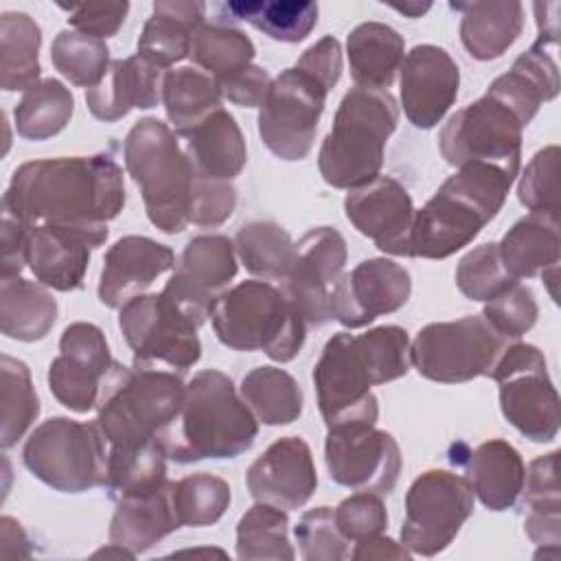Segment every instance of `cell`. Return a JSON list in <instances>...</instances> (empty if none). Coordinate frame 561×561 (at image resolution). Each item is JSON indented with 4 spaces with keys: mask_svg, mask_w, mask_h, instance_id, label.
<instances>
[{
    "mask_svg": "<svg viewBox=\"0 0 561 561\" xmlns=\"http://www.w3.org/2000/svg\"><path fill=\"white\" fill-rule=\"evenodd\" d=\"M125 206L123 169L107 153L42 158L20 164L2 206L31 228L61 226L110 234Z\"/></svg>",
    "mask_w": 561,
    "mask_h": 561,
    "instance_id": "obj_1",
    "label": "cell"
},
{
    "mask_svg": "<svg viewBox=\"0 0 561 561\" xmlns=\"http://www.w3.org/2000/svg\"><path fill=\"white\" fill-rule=\"evenodd\" d=\"M259 434V421L237 392L232 379L208 368L186 383L173 421L158 432L167 458L175 462L237 458Z\"/></svg>",
    "mask_w": 561,
    "mask_h": 561,
    "instance_id": "obj_2",
    "label": "cell"
},
{
    "mask_svg": "<svg viewBox=\"0 0 561 561\" xmlns=\"http://www.w3.org/2000/svg\"><path fill=\"white\" fill-rule=\"evenodd\" d=\"M515 175L500 167L471 162L458 167L438 191L414 210L410 256L447 259L469 245L502 210Z\"/></svg>",
    "mask_w": 561,
    "mask_h": 561,
    "instance_id": "obj_3",
    "label": "cell"
},
{
    "mask_svg": "<svg viewBox=\"0 0 561 561\" xmlns=\"http://www.w3.org/2000/svg\"><path fill=\"white\" fill-rule=\"evenodd\" d=\"M399 123V105L388 90L351 88L333 116L318 153L322 180L333 188L373 182L383 167L388 138Z\"/></svg>",
    "mask_w": 561,
    "mask_h": 561,
    "instance_id": "obj_4",
    "label": "cell"
},
{
    "mask_svg": "<svg viewBox=\"0 0 561 561\" xmlns=\"http://www.w3.org/2000/svg\"><path fill=\"white\" fill-rule=\"evenodd\" d=\"M123 153L149 221L167 234L182 232L188 226V197L195 175L178 134L153 116L140 118L127 131Z\"/></svg>",
    "mask_w": 561,
    "mask_h": 561,
    "instance_id": "obj_5",
    "label": "cell"
},
{
    "mask_svg": "<svg viewBox=\"0 0 561 561\" xmlns=\"http://www.w3.org/2000/svg\"><path fill=\"white\" fill-rule=\"evenodd\" d=\"M210 322L217 340L241 353L263 351L274 362H291L307 337V324L283 289L267 280H243L226 289Z\"/></svg>",
    "mask_w": 561,
    "mask_h": 561,
    "instance_id": "obj_6",
    "label": "cell"
},
{
    "mask_svg": "<svg viewBox=\"0 0 561 561\" xmlns=\"http://www.w3.org/2000/svg\"><path fill=\"white\" fill-rule=\"evenodd\" d=\"M186 383L156 366L112 364L96 405V423L107 447H129L158 438L178 414Z\"/></svg>",
    "mask_w": 561,
    "mask_h": 561,
    "instance_id": "obj_7",
    "label": "cell"
},
{
    "mask_svg": "<svg viewBox=\"0 0 561 561\" xmlns=\"http://www.w3.org/2000/svg\"><path fill=\"white\" fill-rule=\"evenodd\" d=\"M22 462L55 491L83 493L105 486L107 440L96 421L53 416L31 432L22 449Z\"/></svg>",
    "mask_w": 561,
    "mask_h": 561,
    "instance_id": "obj_8",
    "label": "cell"
},
{
    "mask_svg": "<svg viewBox=\"0 0 561 561\" xmlns=\"http://www.w3.org/2000/svg\"><path fill=\"white\" fill-rule=\"evenodd\" d=\"M506 346L508 340L478 313L425 324L410 342V362L430 381L465 383L489 377Z\"/></svg>",
    "mask_w": 561,
    "mask_h": 561,
    "instance_id": "obj_9",
    "label": "cell"
},
{
    "mask_svg": "<svg viewBox=\"0 0 561 561\" xmlns=\"http://www.w3.org/2000/svg\"><path fill=\"white\" fill-rule=\"evenodd\" d=\"M497 383L504 419L528 440L550 443L559 434V392L543 353L535 344L515 342L504 348L489 375Z\"/></svg>",
    "mask_w": 561,
    "mask_h": 561,
    "instance_id": "obj_10",
    "label": "cell"
},
{
    "mask_svg": "<svg viewBox=\"0 0 561 561\" xmlns=\"http://www.w3.org/2000/svg\"><path fill=\"white\" fill-rule=\"evenodd\" d=\"M522 129L519 118L484 92V96L449 116L438 131V151L451 167L484 162L517 178Z\"/></svg>",
    "mask_w": 561,
    "mask_h": 561,
    "instance_id": "obj_11",
    "label": "cell"
},
{
    "mask_svg": "<svg viewBox=\"0 0 561 561\" xmlns=\"http://www.w3.org/2000/svg\"><path fill=\"white\" fill-rule=\"evenodd\" d=\"M329 88L298 66L285 68L272 79L270 92L259 107V136L280 160L296 162L309 156Z\"/></svg>",
    "mask_w": 561,
    "mask_h": 561,
    "instance_id": "obj_12",
    "label": "cell"
},
{
    "mask_svg": "<svg viewBox=\"0 0 561 561\" xmlns=\"http://www.w3.org/2000/svg\"><path fill=\"white\" fill-rule=\"evenodd\" d=\"M473 513V489L447 469L421 473L405 493L401 543L421 557L443 552Z\"/></svg>",
    "mask_w": 561,
    "mask_h": 561,
    "instance_id": "obj_13",
    "label": "cell"
},
{
    "mask_svg": "<svg viewBox=\"0 0 561 561\" xmlns=\"http://www.w3.org/2000/svg\"><path fill=\"white\" fill-rule=\"evenodd\" d=\"M313 386L327 430L377 423L379 403L370 390L377 383L355 335L342 331L327 340L313 366Z\"/></svg>",
    "mask_w": 561,
    "mask_h": 561,
    "instance_id": "obj_14",
    "label": "cell"
},
{
    "mask_svg": "<svg viewBox=\"0 0 561 561\" xmlns=\"http://www.w3.org/2000/svg\"><path fill=\"white\" fill-rule=\"evenodd\" d=\"M118 329L134 353V366L164 364L186 370L202 357L197 324L160 294H142L121 307Z\"/></svg>",
    "mask_w": 561,
    "mask_h": 561,
    "instance_id": "obj_15",
    "label": "cell"
},
{
    "mask_svg": "<svg viewBox=\"0 0 561 561\" xmlns=\"http://www.w3.org/2000/svg\"><path fill=\"white\" fill-rule=\"evenodd\" d=\"M346 256V241L331 226L311 228L296 241L283 291L305 324L322 327L333 320V294L344 276Z\"/></svg>",
    "mask_w": 561,
    "mask_h": 561,
    "instance_id": "obj_16",
    "label": "cell"
},
{
    "mask_svg": "<svg viewBox=\"0 0 561 561\" xmlns=\"http://www.w3.org/2000/svg\"><path fill=\"white\" fill-rule=\"evenodd\" d=\"M324 462L335 484L388 495L401 473V449L386 430H377L375 425H342L327 434Z\"/></svg>",
    "mask_w": 561,
    "mask_h": 561,
    "instance_id": "obj_17",
    "label": "cell"
},
{
    "mask_svg": "<svg viewBox=\"0 0 561 561\" xmlns=\"http://www.w3.org/2000/svg\"><path fill=\"white\" fill-rule=\"evenodd\" d=\"M234 276V243L224 234H199L184 245L162 296L202 327Z\"/></svg>",
    "mask_w": 561,
    "mask_h": 561,
    "instance_id": "obj_18",
    "label": "cell"
},
{
    "mask_svg": "<svg viewBox=\"0 0 561 561\" xmlns=\"http://www.w3.org/2000/svg\"><path fill=\"white\" fill-rule=\"evenodd\" d=\"M114 359L105 333L92 322H72L59 337V355L48 366L50 394L70 412L99 405L103 381Z\"/></svg>",
    "mask_w": 561,
    "mask_h": 561,
    "instance_id": "obj_19",
    "label": "cell"
},
{
    "mask_svg": "<svg viewBox=\"0 0 561 561\" xmlns=\"http://www.w3.org/2000/svg\"><path fill=\"white\" fill-rule=\"evenodd\" d=\"M412 294L410 272L383 256L366 259L344 274L333 294V320L346 329H359L399 311Z\"/></svg>",
    "mask_w": 561,
    "mask_h": 561,
    "instance_id": "obj_20",
    "label": "cell"
},
{
    "mask_svg": "<svg viewBox=\"0 0 561 561\" xmlns=\"http://www.w3.org/2000/svg\"><path fill=\"white\" fill-rule=\"evenodd\" d=\"M414 210L408 188L390 175H377L344 197V215L353 228L392 256H410Z\"/></svg>",
    "mask_w": 561,
    "mask_h": 561,
    "instance_id": "obj_21",
    "label": "cell"
},
{
    "mask_svg": "<svg viewBox=\"0 0 561 561\" xmlns=\"http://www.w3.org/2000/svg\"><path fill=\"white\" fill-rule=\"evenodd\" d=\"M401 105L416 129L436 127L456 103L460 70L454 57L434 44L414 46L399 68Z\"/></svg>",
    "mask_w": 561,
    "mask_h": 561,
    "instance_id": "obj_22",
    "label": "cell"
},
{
    "mask_svg": "<svg viewBox=\"0 0 561 561\" xmlns=\"http://www.w3.org/2000/svg\"><path fill=\"white\" fill-rule=\"evenodd\" d=\"M245 484L254 502L283 511L302 508L318 486L311 447L300 436L274 440L248 467Z\"/></svg>",
    "mask_w": 561,
    "mask_h": 561,
    "instance_id": "obj_23",
    "label": "cell"
},
{
    "mask_svg": "<svg viewBox=\"0 0 561 561\" xmlns=\"http://www.w3.org/2000/svg\"><path fill=\"white\" fill-rule=\"evenodd\" d=\"M173 267L175 254L169 245L140 234L121 237L103 256L99 300L110 309H121Z\"/></svg>",
    "mask_w": 561,
    "mask_h": 561,
    "instance_id": "obj_24",
    "label": "cell"
},
{
    "mask_svg": "<svg viewBox=\"0 0 561 561\" xmlns=\"http://www.w3.org/2000/svg\"><path fill=\"white\" fill-rule=\"evenodd\" d=\"M105 239L107 234L101 232L42 224L31 232L26 265L37 283L57 291H75L83 285L90 252Z\"/></svg>",
    "mask_w": 561,
    "mask_h": 561,
    "instance_id": "obj_25",
    "label": "cell"
},
{
    "mask_svg": "<svg viewBox=\"0 0 561 561\" xmlns=\"http://www.w3.org/2000/svg\"><path fill=\"white\" fill-rule=\"evenodd\" d=\"M167 70L140 57L114 59L103 81L85 90V103L94 118L116 123L131 110H149L162 101V83Z\"/></svg>",
    "mask_w": 561,
    "mask_h": 561,
    "instance_id": "obj_26",
    "label": "cell"
},
{
    "mask_svg": "<svg viewBox=\"0 0 561 561\" xmlns=\"http://www.w3.org/2000/svg\"><path fill=\"white\" fill-rule=\"evenodd\" d=\"M502 263L506 272L522 280L541 276L550 285V294L554 291L557 270H559V217L543 215V213H528L526 217L517 219L513 228L502 237L497 243Z\"/></svg>",
    "mask_w": 561,
    "mask_h": 561,
    "instance_id": "obj_27",
    "label": "cell"
},
{
    "mask_svg": "<svg viewBox=\"0 0 561 561\" xmlns=\"http://www.w3.org/2000/svg\"><path fill=\"white\" fill-rule=\"evenodd\" d=\"M486 94L504 103L526 127L546 101L559 94V66L546 46L535 42L486 88Z\"/></svg>",
    "mask_w": 561,
    "mask_h": 561,
    "instance_id": "obj_28",
    "label": "cell"
},
{
    "mask_svg": "<svg viewBox=\"0 0 561 561\" xmlns=\"http://www.w3.org/2000/svg\"><path fill=\"white\" fill-rule=\"evenodd\" d=\"M182 138L186 140L184 153L195 178L230 182L243 171L248 162L241 127L224 107L215 110L199 125L182 134Z\"/></svg>",
    "mask_w": 561,
    "mask_h": 561,
    "instance_id": "obj_29",
    "label": "cell"
},
{
    "mask_svg": "<svg viewBox=\"0 0 561 561\" xmlns=\"http://www.w3.org/2000/svg\"><path fill=\"white\" fill-rule=\"evenodd\" d=\"M524 533L541 546L535 554L559 559L561 543V491H559V451L535 458L524 473Z\"/></svg>",
    "mask_w": 561,
    "mask_h": 561,
    "instance_id": "obj_30",
    "label": "cell"
},
{
    "mask_svg": "<svg viewBox=\"0 0 561 561\" xmlns=\"http://www.w3.org/2000/svg\"><path fill=\"white\" fill-rule=\"evenodd\" d=\"M465 469L473 495H478L489 511L500 513L517 502L526 467L522 454L508 440L491 438L480 443L467 454Z\"/></svg>",
    "mask_w": 561,
    "mask_h": 561,
    "instance_id": "obj_31",
    "label": "cell"
},
{
    "mask_svg": "<svg viewBox=\"0 0 561 561\" xmlns=\"http://www.w3.org/2000/svg\"><path fill=\"white\" fill-rule=\"evenodd\" d=\"M178 528L180 519L173 508L171 482L167 480L153 493L116 500V511L112 515L107 535L112 543L140 554Z\"/></svg>",
    "mask_w": 561,
    "mask_h": 561,
    "instance_id": "obj_32",
    "label": "cell"
},
{
    "mask_svg": "<svg viewBox=\"0 0 561 561\" xmlns=\"http://www.w3.org/2000/svg\"><path fill=\"white\" fill-rule=\"evenodd\" d=\"M206 4L197 0H158L138 37V55L167 70L191 55L193 35L204 24Z\"/></svg>",
    "mask_w": 561,
    "mask_h": 561,
    "instance_id": "obj_33",
    "label": "cell"
},
{
    "mask_svg": "<svg viewBox=\"0 0 561 561\" xmlns=\"http://www.w3.org/2000/svg\"><path fill=\"white\" fill-rule=\"evenodd\" d=\"M460 11V42L478 61L502 57L522 35L524 4L517 0L491 2H451Z\"/></svg>",
    "mask_w": 561,
    "mask_h": 561,
    "instance_id": "obj_34",
    "label": "cell"
},
{
    "mask_svg": "<svg viewBox=\"0 0 561 561\" xmlns=\"http://www.w3.org/2000/svg\"><path fill=\"white\" fill-rule=\"evenodd\" d=\"M346 57L355 85L388 90L405 59V39L383 22H364L348 33Z\"/></svg>",
    "mask_w": 561,
    "mask_h": 561,
    "instance_id": "obj_35",
    "label": "cell"
},
{
    "mask_svg": "<svg viewBox=\"0 0 561 561\" xmlns=\"http://www.w3.org/2000/svg\"><path fill=\"white\" fill-rule=\"evenodd\" d=\"M57 320V300L46 285L22 276L0 278V331L18 342L44 340Z\"/></svg>",
    "mask_w": 561,
    "mask_h": 561,
    "instance_id": "obj_36",
    "label": "cell"
},
{
    "mask_svg": "<svg viewBox=\"0 0 561 561\" xmlns=\"http://www.w3.org/2000/svg\"><path fill=\"white\" fill-rule=\"evenodd\" d=\"M39 24L22 11L0 15V85L7 92L28 90L39 81Z\"/></svg>",
    "mask_w": 561,
    "mask_h": 561,
    "instance_id": "obj_37",
    "label": "cell"
},
{
    "mask_svg": "<svg viewBox=\"0 0 561 561\" xmlns=\"http://www.w3.org/2000/svg\"><path fill=\"white\" fill-rule=\"evenodd\" d=\"M162 105L175 134L182 136L221 107V90L206 70L180 66L164 75Z\"/></svg>",
    "mask_w": 561,
    "mask_h": 561,
    "instance_id": "obj_38",
    "label": "cell"
},
{
    "mask_svg": "<svg viewBox=\"0 0 561 561\" xmlns=\"http://www.w3.org/2000/svg\"><path fill=\"white\" fill-rule=\"evenodd\" d=\"M239 394L263 425H289L302 414V388L283 368H252L239 386Z\"/></svg>",
    "mask_w": 561,
    "mask_h": 561,
    "instance_id": "obj_39",
    "label": "cell"
},
{
    "mask_svg": "<svg viewBox=\"0 0 561 561\" xmlns=\"http://www.w3.org/2000/svg\"><path fill=\"white\" fill-rule=\"evenodd\" d=\"M164 482L167 454L158 438L129 447H107L105 489L114 502L127 495L153 493Z\"/></svg>",
    "mask_w": 561,
    "mask_h": 561,
    "instance_id": "obj_40",
    "label": "cell"
},
{
    "mask_svg": "<svg viewBox=\"0 0 561 561\" xmlns=\"http://www.w3.org/2000/svg\"><path fill=\"white\" fill-rule=\"evenodd\" d=\"M221 11L252 24L276 42L298 44L318 24L320 9L318 2L298 0H234L221 4Z\"/></svg>",
    "mask_w": 561,
    "mask_h": 561,
    "instance_id": "obj_41",
    "label": "cell"
},
{
    "mask_svg": "<svg viewBox=\"0 0 561 561\" xmlns=\"http://www.w3.org/2000/svg\"><path fill=\"white\" fill-rule=\"evenodd\" d=\"M234 252L243 267L263 280H285L296 243L291 234L276 221L259 219L243 224L234 234Z\"/></svg>",
    "mask_w": 561,
    "mask_h": 561,
    "instance_id": "obj_42",
    "label": "cell"
},
{
    "mask_svg": "<svg viewBox=\"0 0 561 561\" xmlns=\"http://www.w3.org/2000/svg\"><path fill=\"white\" fill-rule=\"evenodd\" d=\"M75 112L72 92L57 79H39L15 105L13 118L18 136L24 140H48L70 123Z\"/></svg>",
    "mask_w": 561,
    "mask_h": 561,
    "instance_id": "obj_43",
    "label": "cell"
},
{
    "mask_svg": "<svg viewBox=\"0 0 561 561\" xmlns=\"http://www.w3.org/2000/svg\"><path fill=\"white\" fill-rule=\"evenodd\" d=\"M237 557L243 561H291L296 552L289 543L287 511L263 502L248 508L237 524Z\"/></svg>",
    "mask_w": 561,
    "mask_h": 561,
    "instance_id": "obj_44",
    "label": "cell"
},
{
    "mask_svg": "<svg viewBox=\"0 0 561 561\" xmlns=\"http://www.w3.org/2000/svg\"><path fill=\"white\" fill-rule=\"evenodd\" d=\"M0 445L2 449H9L26 434V430L39 416V399L33 388L28 366L18 357H0Z\"/></svg>",
    "mask_w": 561,
    "mask_h": 561,
    "instance_id": "obj_45",
    "label": "cell"
},
{
    "mask_svg": "<svg viewBox=\"0 0 561 561\" xmlns=\"http://www.w3.org/2000/svg\"><path fill=\"white\" fill-rule=\"evenodd\" d=\"M50 61L72 85L94 88L110 68V48L105 39L64 28L50 44Z\"/></svg>",
    "mask_w": 561,
    "mask_h": 561,
    "instance_id": "obj_46",
    "label": "cell"
},
{
    "mask_svg": "<svg viewBox=\"0 0 561 561\" xmlns=\"http://www.w3.org/2000/svg\"><path fill=\"white\" fill-rule=\"evenodd\" d=\"M254 53L256 48L243 31L206 22L195 31L191 46V59L215 79L252 64Z\"/></svg>",
    "mask_w": 561,
    "mask_h": 561,
    "instance_id": "obj_47",
    "label": "cell"
},
{
    "mask_svg": "<svg viewBox=\"0 0 561 561\" xmlns=\"http://www.w3.org/2000/svg\"><path fill=\"white\" fill-rule=\"evenodd\" d=\"M171 497L180 526H210L230 506V484L202 471L171 482Z\"/></svg>",
    "mask_w": 561,
    "mask_h": 561,
    "instance_id": "obj_48",
    "label": "cell"
},
{
    "mask_svg": "<svg viewBox=\"0 0 561 561\" xmlns=\"http://www.w3.org/2000/svg\"><path fill=\"white\" fill-rule=\"evenodd\" d=\"M456 287L458 291L478 302H486L508 289L517 278H513L500 256L497 243H482L469 250L456 265Z\"/></svg>",
    "mask_w": 561,
    "mask_h": 561,
    "instance_id": "obj_49",
    "label": "cell"
},
{
    "mask_svg": "<svg viewBox=\"0 0 561 561\" xmlns=\"http://www.w3.org/2000/svg\"><path fill=\"white\" fill-rule=\"evenodd\" d=\"M294 535L305 561H342L351 557V541L340 533L331 506L305 511Z\"/></svg>",
    "mask_w": 561,
    "mask_h": 561,
    "instance_id": "obj_50",
    "label": "cell"
},
{
    "mask_svg": "<svg viewBox=\"0 0 561 561\" xmlns=\"http://www.w3.org/2000/svg\"><path fill=\"white\" fill-rule=\"evenodd\" d=\"M559 147L548 145L526 164L517 182V197L530 213L559 217Z\"/></svg>",
    "mask_w": 561,
    "mask_h": 561,
    "instance_id": "obj_51",
    "label": "cell"
},
{
    "mask_svg": "<svg viewBox=\"0 0 561 561\" xmlns=\"http://www.w3.org/2000/svg\"><path fill=\"white\" fill-rule=\"evenodd\" d=\"M482 316L502 337L511 342L519 340L535 327L539 318V305L535 291L517 280L495 298L486 300Z\"/></svg>",
    "mask_w": 561,
    "mask_h": 561,
    "instance_id": "obj_52",
    "label": "cell"
},
{
    "mask_svg": "<svg viewBox=\"0 0 561 561\" xmlns=\"http://www.w3.org/2000/svg\"><path fill=\"white\" fill-rule=\"evenodd\" d=\"M333 517L340 533L351 543L381 535L388 528V511L381 495L370 491H357L342 500L333 508Z\"/></svg>",
    "mask_w": 561,
    "mask_h": 561,
    "instance_id": "obj_53",
    "label": "cell"
},
{
    "mask_svg": "<svg viewBox=\"0 0 561 561\" xmlns=\"http://www.w3.org/2000/svg\"><path fill=\"white\" fill-rule=\"evenodd\" d=\"M237 206V188L226 180L195 178L188 197V224L217 228L230 219Z\"/></svg>",
    "mask_w": 561,
    "mask_h": 561,
    "instance_id": "obj_54",
    "label": "cell"
},
{
    "mask_svg": "<svg viewBox=\"0 0 561 561\" xmlns=\"http://www.w3.org/2000/svg\"><path fill=\"white\" fill-rule=\"evenodd\" d=\"M68 13V24L85 35L105 39L118 33L123 26L129 2H88V4H59Z\"/></svg>",
    "mask_w": 561,
    "mask_h": 561,
    "instance_id": "obj_55",
    "label": "cell"
},
{
    "mask_svg": "<svg viewBox=\"0 0 561 561\" xmlns=\"http://www.w3.org/2000/svg\"><path fill=\"white\" fill-rule=\"evenodd\" d=\"M217 83H219L221 96H226L230 103L239 107H261L270 92L272 79L265 68L248 64L234 72L219 77Z\"/></svg>",
    "mask_w": 561,
    "mask_h": 561,
    "instance_id": "obj_56",
    "label": "cell"
},
{
    "mask_svg": "<svg viewBox=\"0 0 561 561\" xmlns=\"http://www.w3.org/2000/svg\"><path fill=\"white\" fill-rule=\"evenodd\" d=\"M33 228L15 217L11 210L2 208V224H0V278L20 276L26 265L28 254V239Z\"/></svg>",
    "mask_w": 561,
    "mask_h": 561,
    "instance_id": "obj_57",
    "label": "cell"
},
{
    "mask_svg": "<svg viewBox=\"0 0 561 561\" xmlns=\"http://www.w3.org/2000/svg\"><path fill=\"white\" fill-rule=\"evenodd\" d=\"M294 66L313 75L329 90H333L342 75V46L333 35H324L322 39L311 44Z\"/></svg>",
    "mask_w": 561,
    "mask_h": 561,
    "instance_id": "obj_58",
    "label": "cell"
},
{
    "mask_svg": "<svg viewBox=\"0 0 561 561\" xmlns=\"http://www.w3.org/2000/svg\"><path fill=\"white\" fill-rule=\"evenodd\" d=\"M410 557L412 552L403 543H397L390 537H383V533L355 541V550L351 552V559H410Z\"/></svg>",
    "mask_w": 561,
    "mask_h": 561,
    "instance_id": "obj_59",
    "label": "cell"
},
{
    "mask_svg": "<svg viewBox=\"0 0 561 561\" xmlns=\"http://www.w3.org/2000/svg\"><path fill=\"white\" fill-rule=\"evenodd\" d=\"M0 543H2V557H28L31 554V541L13 517L4 515L0 519Z\"/></svg>",
    "mask_w": 561,
    "mask_h": 561,
    "instance_id": "obj_60",
    "label": "cell"
},
{
    "mask_svg": "<svg viewBox=\"0 0 561 561\" xmlns=\"http://www.w3.org/2000/svg\"><path fill=\"white\" fill-rule=\"evenodd\" d=\"M537 15V42L541 46H557L559 44V2H535L533 4Z\"/></svg>",
    "mask_w": 561,
    "mask_h": 561,
    "instance_id": "obj_61",
    "label": "cell"
},
{
    "mask_svg": "<svg viewBox=\"0 0 561 561\" xmlns=\"http://www.w3.org/2000/svg\"><path fill=\"white\" fill-rule=\"evenodd\" d=\"M394 11H399V13H403V15H408V18H421L425 11H430V2H403V4H390Z\"/></svg>",
    "mask_w": 561,
    "mask_h": 561,
    "instance_id": "obj_62",
    "label": "cell"
}]
</instances>
